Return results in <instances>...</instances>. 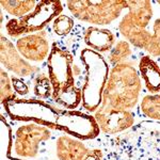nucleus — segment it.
<instances>
[{"label": "nucleus", "mask_w": 160, "mask_h": 160, "mask_svg": "<svg viewBox=\"0 0 160 160\" xmlns=\"http://www.w3.org/2000/svg\"><path fill=\"white\" fill-rule=\"evenodd\" d=\"M74 58L68 50L53 44L47 58V68L52 86V97L66 110L76 109L82 102L81 90L75 86Z\"/></svg>", "instance_id": "f257e3e1"}, {"label": "nucleus", "mask_w": 160, "mask_h": 160, "mask_svg": "<svg viewBox=\"0 0 160 160\" xmlns=\"http://www.w3.org/2000/svg\"><path fill=\"white\" fill-rule=\"evenodd\" d=\"M142 83L138 71L128 62L114 65L111 69L102 105L121 111H131L139 102Z\"/></svg>", "instance_id": "f03ea898"}, {"label": "nucleus", "mask_w": 160, "mask_h": 160, "mask_svg": "<svg viewBox=\"0 0 160 160\" xmlns=\"http://www.w3.org/2000/svg\"><path fill=\"white\" fill-rule=\"evenodd\" d=\"M80 60L87 74L81 89V102L86 110L95 112L102 105V93L109 77V65L100 53L90 48L82 49Z\"/></svg>", "instance_id": "7ed1b4c3"}, {"label": "nucleus", "mask_w": 160, "mask_h": 160, "mask_svg": "<svg viewBox=\"0 0 160 160\" xmlns=\"http://www.w3.org/2000/svg\"><path fill=\"white\" fill-rule=\"evenodd\" d=\"M128 13L118 24V31L127 42L140 49L148 48L152 33L146 30L153 16V7L148 0H126Z\"/></svg>", "instance_id": "20e7f679"}, {"label": "nucleus", "mask_w": 160, "mask_h": 160, "mask_svg": "<svg viewBox=\"0 0 160 160\" xmlns=\"http://www.w3.org/2000/svg\"><path fill=\"white\" fill-rule=\"evenodd\" d=\"M66 6L76 18L97 26L111 24L127 8L126 0H69Z\"/></svg>", "instance_id": "39448f33"}, {"label": "nucleus", "mask_w": 160, "mask_h": 160, "mask_svg": "<svg viewBox=\"0 0 160 160\" xmlns=\"http://www.w3.org/2000/svg\"><path fill=\"white\" fill-rule=\"evenodd\" d=\"M63 10L61 1L41 0L32 12L20 18H13L7 22L6 29L8 34L12 38L20 35L33 34L46 27L51 20H55Z\"/></svg>", "instance_id": "423d86ee"}, {"label": "nucleus", "mask_w": 160, "mask_h": 160, "mask_svg": "<svg viewBox=\"0 0 160 160\" xmlns=\"http://www.w3.org/2000/svg\"><path fill=\"white\" fill-rule=\"evenodd\" d=\"M7 113L14 120L33 122L57 129L59 110L38 99H13L4 104Z\"/></svg>", "instance_id": "0eeeda50"}, {"label": "nucleus", "mask_w": 160, "mask_h": 160, "mask_svg": "<svg viewBox=\"0 0 160 160\" xmlns=\"http://www.w3.org/2000/svg\"><path fill=\"white\" fill-rule=\"evenodd\" d=\"M51 137V131L47 126L29 122L19 126L15 131L11 151L16 158H34L40 152L43 142Z\"/></svg>", "instance_id": "6e6552de"}, {"label": "nucleus", "mask_w": 160, "mask_h": 160, "mask_svg": "<svg viewBox=\"0 0 160 160\" xmlns=\"http://www.w3.org/2000/svg\"><path fill=\"white\" fill-rule=\"evenodd\" d=\"M57 129L79 140L94 139L100 131L94 117L77 110H59Z\"/></svg>", "instance_id": "1a4fd4ad"}, {"label": "nucleus", "mask_w": 160, "mask_h": 160, "mask_svg": "<svg viewBox=\"0 0 160 160\" xmlns=\"http://www.w3.org/2000/svg\"><path fill=\"white\" fill-rule=\"evenodd\" d=\"M95 120L99 129L106 135H115L129 129L135 123V114L131 111H121L100 105L95 111Z\"/></svg>", "instance_id": "9d476101"}, {"label": "nucleus", "mask_w": 160, "mask_h": 160, "mask_svg": "<svg viewBox=\"0 0 160 160\" xmlns=\"http://www.w3.org/2000/svg\"><path fill=\"white\" fill-rule=\"evenodd\" d=\"M0 57H1L0 60L2 65L15 74V76L18 78L32 76L40 71L38 68L33 66L22 58L14 44L3 35H1V41H0Z\"/></svg>", "instance_id": "9b49d317"}, {"label": "nucleus", "mask_w": 160, "mask_h": 160, "mask_svg": "<svg viewBox=\"0 0 160 160\" xmlns=\"http://www.w3.org/2000/svg\"><path fill=\"white\" fill-rule=\"evenodd\" d=\"M16 48L22 58L32 62L44 61L49 57L51 50L44 32L20 37L16 42Z\"/></svg>", "instance_id": "f8f14e48"}, {"label": "nucleus", "mask_w": 160, "mask_h": 160, "mask_svg": "<svg viewBox=\"0 0 160 160\" xmlns=\"http://www.w3.org/2000/svg\"><path fill=\"white\" fill-rule=\"evenodd\" d=\"M59 160H84L90 149L83 142L68 136H61L56 143Z\"/></svg>", "instance_id": "ddd939ff"}, {"label": "nucleus", "mask_w": 160, "mask_h": 160, "mask_svg": "<svg viewBox=\"0 0 160 160\" xmlns=\"http://www.w3.org/2000/svg\"><path fill=\"white\" fill-rule=\"evenodd\" d=\"M84 43L90 49L96 52H106L112 49L115 42V37L110 30L97 27H89L83 34Z\"/></svg>", "instance_id": "4468645a"}, {"label": "nucleus", "mask_w": 160, "mask_h": 160, "mask_svg": "<svg viewBox=\"0 0 160 160\" xmlns=\"http://www.w3.org/2000/svg\"><path fill=\"white\" fill-rule=\"evenodd\" d=\"M139 72L146 89L152 94L160 92V68L151 57H142L139 63Z\"/></svg>", "instance_id": "2eb2a0df"}, {"label": "nucleus", "mask_w": 160, "mask_h": 160, "mask_svg": "<svg viewBox=\"0 0 160 160\" xmlns=\"http://www.w3.org/2000/svg\"><path fill=\"white\" fill-rule=\"evenodd\" d=\"M38 2L37 0H1L0 4L10 15L20 18L32 12Z\"/></svg>", "instance_id": "dca6fc26"}, {"label": "nucleus", "mask_w": 160, "mask_h": 160, "mask_svg": "<svg viewBox=\"0 0 160 160\" xmlns=\"http://www.w3.org/2000/svg\"><path fill=\"white\" fill-rule=\"evenodd\" d=\"M131 55V48L130 44L127 41L121 40L115 44L110 50L108 60L112 66L118 65V64L124 63L128 59V57Z\"/></svg>", "instance_id": "f3484780"}, {"label": "nucleus", "mask_w": 160, "mask_h": 160, "mask_svg": "<svg viewBox=\"0 0 160 160\" xmlns=\"http://www.w3.org/2000/svg\"><path fill=\"white\" fill-rule=\"evenodd\" d=\"M141 110L152 120L160 121V94L146 95L141 100Z\"/></svg>", "instance_id": "a211bd4d"}, {"label": "nucleus", "mask_w": 160, "mask_h": 160, "mask_svg": "<svg viewBox=\"0 0 160 160\" xmlns=\"http://www.w3.org/2000/svg\"><path fill=\"white\" fill-rule=\"evenodd\" d=\"M33 92L40 98H48L50 95H52V86L49 77L45 74H38L34 79Z\"/></svg>", "instance_id": "6ab92c4d"}, {"label": "nucleus", "mask_w": 160, "mask_h": 160, "mask_svg": "<svg viewBox=\"0 0 160 160\" xmlns=\"http://www.w3.org/2000/svg\"><path fill=\"white\" fill-rule=\"evenodd\" d=\"M0 94H1V102L2 105L16 99V94L13 89L12 80L9 77L7 72L1 69V76H0Z\"/></svg>", "instance_id": "aec40b11"}, {"label": "nucleus", "mask_w": 160, "mask_h": 160, "mask_svg": "<svg viewBox=\"0 0 160 160\" xmlns=\"http://www.w3.org/2000/svg\"><path fill=\"white\" fill-rule=\"evenodd\" d=\"M74 28V20L68 15H59L52 22V29L56 34L64 37L68 35Z\"/></svg>", "instance_id": "412c9836"}, {"label": "nucleus", "mask_w": 160, "mask_h": 160, "mask_svg": "<svg viewBox=\"0 0 160 160\" xmlns=\"http://www.w3.org/2000/svg\"><path fill=\"white\" fill-rule=\"evenodd\" d=\"M146 52H148L153 57L160 56V17L156 19L153 26V33H152V41L148 48L146 49Z\"/></svg>", "instance_id": "4be33fe9"}, {"label": "nucleus", "mask_w": 160, "mask_h": 160, "mask_svg": "<svg viewBox=\"0 0 160 160\" xmlns=\"http://www.w3.org/2000/svg\"><path fill=\"white\" fill-rule=\"evenodd\" d=\"M12 84H13V89L14 91L17 93L18 95H26L29 92V88H28L27 84L25 83L22 80V78H18V77L13 76L12 78Z\"/></svg>", "instance_id": "5701e85b"}, {"label": "nucleus", "mask_w": 160, "mask_h": 160, "mask_svg": "<svg viewBox=\"0 0 160 160\" xmlns=\"http://www.w3.org/2000/svg\"><path fill=\"white\" fill-rule=\"evenodd\" d=\"M84 160H104L100 149H90Z\"/></svg>", "instance_id": "b1692460"}, {"label": "nucleus", "mask_w": 160, "mask_h": 160, "mask_svg": "<svg viewBox=\"0 0 160 160\" xmlns=\"http://www.w3.org/2000/svg\"><path fill=\"white\" fill-rule=\"evenodd\" d=\"M1 160H20V159H18V158H15V159H9V158H8V157H7L6 159H4V158H2Z\"/></svg>", "instance_id": "393cba45"}, {"label": "nucleus", "mask_w": 160, "mask_h": 160, "mask_svg": "<svg viewBox=\"0 0 160 160\" xmlns=\"http://www.w3.org/2000/svg\"><path fill=\"white\" fill-rule=\"evenodd\" d=\"M157 3H159V4H160V1H157Z\"/></svg>", "instance_id": "a878e982"}]
</instances>
